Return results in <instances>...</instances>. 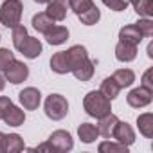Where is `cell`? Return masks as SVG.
I'll list each match as a JSON object with an SVG mask.
<instances>
[{
	"instance_id": "1",
	"label": "cell",
	"mask_w": 153,
	"mask_h": 153,
	"mask_svg": "<svg viewBox=\"0 0 153 153\" xmlns=\"http://www.w3.org/2000/svg\"><path fill=\"white\" fill-rule=\"evenodd\" d=\"M67 58H68V65H70V72L74 74L76 79L79 81H88L94 76V61H90L88 52L83 45H72L67 51Z\"/></svg>"
},
{
	"instance_id": "2",
	"label": "cell",
	"mask_w": 153,
	"mask_h": 153,
	"mask_svg": "<svg viewBox=\"0 0 153 153\" xmlns=\"http://www.w3.org/2000/svg\"><path fill=\"white\" fill-rule=\"evenodd\" d=\"M83 108L85 112L90 115V117H105L112 112V105H110V99L101 92V90H92L85 96L83 99Z\"/></svg>"
},
{
	"instance_id": "3",
	"label": "cell",
	"mask_w": 153,
	"mask_h": 153,
	"mask_svg": "<svg viewBox=\"0 0 153 153\" xmlns=\"http://www.w3.org/2000/svg\"><path fill=\"white\" fill-rule=\"evenodd\" d=\"M22 13L24 4L20 0H4V4L0 6V24L13 29L22 22Z\"/></svg>"
},
{
	"instance_id": "4",
	"label": "cell",
	"mask_w": 153,
	"mask_h": 153,
	"mask_svg": "<svg viewBox=\"0 0 153 153\" xmlns=\"http://www.w3.org/2000/svg\"><path fill=\"white\" fill-rule=\"evenodd\" d=\"M43 110H45V115L52 121H61L67 114H68V103L67 99L61 96V94H51L47 99H45V105H43Z\"/></svg>"
},
{
	"instance_id": "5",
	"label": "cell",
	"mask_w": 153,
	"mask_h": 153,
	"mask_svg": "<svg viewBox=\"0 0 153 153\" xmlns=\"http://www.w3.org/2000/svg\"><path fill=\"white\" fill-rule=\"evenodd\" d=\"M126 101L131 108H144L153 101V88H148V87L140 85L126 96Z\"/></svg>"
},
{
	"instance_id": "6",
	"label": "cell",
	"mask_w": 153,
	"mask_h": 153,
	"mask_svg": "<svg viewBox=\"0 0 153 153\" xmlns=\"http://www.w3.org/2000/svg\"><path fill=\"white\" fill-rule=\"evenodd\" d=\"M4 74H6V79L9 81V83H13V85H18V83H22V81H25L27 78H29V67L24 63V61H18L16 58L9 63V67L4 70Z\"/></svg>"
},
{
	"instance_id": "7",
	"label": "cell",
	"mask_w": 153,
	"mask_h": 153,
	"mask_svg": "<svg viewBox=\"0 0 153 153\" xmlns=\"http://www.w3.org/2000/svg\"><path fill=\"white\" fill-rule=\"evenodd\" d=\"M49 142L52 144V148L56 151H61V153H67L74 148V140H72V135L65 130H56L51 133L49 137Z\"/></svg>"
},
{
	"instance_id": "8",
	"label": "cell",
	"mask_w": 153,
	"mask_h": 153,
	"mask_svg": "<svg viewBox=\"0 0 153 153\" xmlns=\"http://www.w3.org/2000/svg\"><path fill=\"white\" fill-rule=\"evenodd\" d=\"M18 99H20V103H22V106H24L25 110H36V108L40 106L42 94H40L38 88L27 87V88H24V90L18 94Z\"/></svg>"
},
{
	"instance_id": "9",
	"label": "cell",
	"mask_w": 153,
	"mask_h": 153,
	"mask_svg": "<svg viewBox=\"0 0 153 153\" xmlns=\"http://www.w3.org/2000/svg\"><path fill=\"white\" fill-rule=\"evenodd\" d=\"M112 137H114L117 142H121V144H124V146H128V148L135 142V131H133V128H131L128 123H123V121L117 123V126H115Z\"/></svg>"
},
{
	"instance_id": "10",
	"label": "cell",
	"mask_w": 153,
	"mask_h": 153,
	"mask_svg": "<svg viewBox=\"0 0 153 153\" xmlns=\"http://www.w3.org/2000/svg\"><path fill=\"white\" fill-rule=\"evenodd\" d=\"M67 9H68V0H49L45 13L54 22H63L67 18Z\"/></svg>"
},
{
	"instance_id": "11",
	"label": "cell",
	"mask_w": 153,
	"mask_h": 153,
	"mask_svg": "<svg viewBox=\"0 0 153 153\" xmlns=\"http://www.w3.org/2000/svg\"><path fill=\"white\" fill-rule=\"evenodd\" d=\"M16 51H20L25 58H29V59H36L40 54H42V43H40V40L38 38H33V36H25V40L16 47Z\"/></svg>"
},
{
	"instance_id": "12",
	"label": "cell",
	"mask_w": 153,
	"mask_h": 153,
	"mask_svg": "<svg viewBox=\"0 0 153 153\" xmlns=\"http://www.w3.org/2000/svg\"><path fill=\"white\" fill-rule=\"evenodd\" d=\"M115 58L123 63H130L137 58V45H131V43H126V42H121L115 45Z\"/></svg>"
},
{
	"instance_id": "13",
	"label": "cell",
	"mask_w": 153,
	"mask_h": 153,
	"mask_svg": "<svg viewBox=\"0 0 153 153\" xmlns=\"http://www.w3.org/2000/svg\"><path fill=\"white\" fill-rule=\"evenodd\" d=\"M2 121H4L7 126H22V124H24V121H25V114H24V110H22V108L15 106V105L11 103V105L7 106V110L4 112Z\"/></svg>"
},
{
	"instance_id": "14",
	"label": "cell",
	"mask_w": 153,
	"mask_h": 153,
	"mask_svg": "<svg viewBox=\"0 0 153 153\" xmlns=\"http://www.w3.org/2000/svg\"><path fill=\"white\" fill-rule=\"evenodd\" d=\"M45 40L49 45H61L68 40V29L63 25H54L45 33Z\"/></svg>"
},
{
	"instance_id": "15",
	"label": "cell",
	"mask_w": 153,
	"mask_h": 153,
	"mask_svg": "<svg viewBox=\"0 0 153 153\" xmlns=\"http://www.w3.org/2000/svg\"><path fill=\"white\" fill-rule=\"evenodd\" d=\"M117 123H119V117L114 115L112 112L108 115H105V117H99V124H97L99 135H103L105 139H110L114 130H115V126H117Z\"/></svg>"
},
{
	"instance_id": "16",
	"label": "cell",
	"mask_w": 153,
	"mask_h": 153,
	"mask_svg": "<svg viewBox=\"0 0 153 153\" xmlns=\"http://www.w3.org/2000/svg\"><path fill=\"white\" fill-rule=\"evenodd\" d=\"M142 33L137 29V25L135 24H131V25H124L121 31H119V40L121 42H126V43H131V45H139L140 42H142Z\"/></svg>"
},
{
	"instance_id": "17",
	"label": "cell",
	"mask_w": 153,
	"mask_h": 153,
	"mask_svg": "<svg viewBox=\"0 0 153 153\" xmlns=\"http://www.w3.org/2000/svg\"><path fill=\"white\" fill-rule=\"evenodd\" d=\"M51 68H52V72H56V74H68V72H70L67 51L56 52V54L51 58Z\"/></svg>"
},
{
	"instance_id": "18",
	"label": "cell",
	"mask_w": 153,
	"mask_h": 153,
	"mask_svg": "<svg viewBox=\"0 0 153 153\" xmlns=\"http://www.w3.org/2000/svg\"><path fill=\"white\" fill-rule=\"evenodd\" d=\"M78 135H79L81 142L92 144L99 137V131H97V126L96 124H92V123H81L79 128H78Z\"/></svg>"
},
{
	"instance_id": "19",
	"label": "cell",
	"mask_w": 153,
	"mask_h": 153,
	"mask_svg": "<svg viewBox=\"0 0 153 153\" xmlns=\"http://www.w3.org/2000/svg\"><path fill=\"white\" fill-rule=\"evenodd\" d=\"M112 78L115 79V83L119 85V88H128L135 81V72L130 70V68H119V70L114 72Z\"/></svg>"
},
{
	"instance_id": "20",
	"label": "cell",
	"mask_w": 153,
	"mask_h": 153,
	"mask_svg": "<svg viewBox=\"0 0 153 153\" xmlns=\"http://www.w3.org/2000/svg\"><path fill=\"white\" fill-rule=\"evenodd\" d=\"M25 148L24 139L18 133H9L4 137V153H18Z\"/></svg>"
},
{
	"instance_id": "21",
	"label": "cell",
	"mask_w": 153,
	"mask_h": 153,
	"mask_svg": "<svg viewBox=\"0 0 153 153\" xmlns=\"http://www.w3.org/2000/svg\"><path fill=\"white\" fill-rule=\"evenodd\" d=\"M137 126H139V131L146 139H151L153 137V114L151 112H146V114L139 115L137 117Z\"/></svg>"
},
{
	"instance_id": "22",
	"label": "cell",
	"mask_w": 153,
	"mask_h": 153,
	"mask_svg": "<svg viewBox=\"0 0 153 153\" xmlns=\"http://www.w3.org/2000/svg\"><path fill=\"white\" fill-rule=\"evenodd\" d=\"M56 24H54V20L51 18V16H47V13H38V15H34L33 16V27L38 31V33H42V34H45L51 27H54Z\"/></svg>"
},
{
	"instance_id": "23",
	"label": "cell",
	"mask_w": 153,
	"mask_h": 153,
	"mask_svg": "<svg viewBox=\"0 0 153 153\" xmlns=\"http://www.w3.org/2000/svg\"><path fill=\"white\" fill-rule=\"evenodd\" d=\"M110 101L112 99H115L117 96H119V92H121V88H119V85L115 83V79L112 78V76H110V78H105L103 81H101V88H99Z\"/></svg>"
},
{
	"instance_id": "24",
	"label": "cell",
	"mask_w": 153,
	"mask_h": 153,
	"mask_svg": "<svg viewBox=\"0 0 153 153\" xmlns=\"http://www.w3.org/2000/svg\"><path fill=\"white\" fill-rule=\"evenodd\" d=\"M78 18L81 20L83 25H96V24L99 22V18H101V11H99L97 6L94 4L92 7H88L87 11H83L81 15H78Z\"/></svg>"
},
{
	"instance_id": "25",
	"label": "cell",
	"mask_w": 153,
	"mask_h": 153,
	"mask_svg": "<svg viewBox=\"0 0 153 153\" xmlns=\"http://www.w3.org/2000/svg\"><path fill=\"white\" fill-rule=\"evenodd\" d=\"M97 149L101 153H128V146L121 144V142H110V140H105L97 146Z\"/></svg>"
},
{
	"instance_id": "26",
	"label": "cell",
	"mask_w": 153,
	"mask_h": 153,
	"mask_svg": "<svg viewBox=\"0 0 153 153\" xmlns=\"http://www.w3.org/2000/svg\"><path fill=\"white\" fill-rule=\"evenodd\" d=\"M151 6H153V0H139L133 7H135V11H137L139 16H142V18H151V16H153Z\"/></svg>"
},
{
	"instance_id": "27",
	"label": "cell",
	"mask_w": 153,
	"mask_h": 153,
	"mask_svg": "<svg viewBox=\"0 0 153 153\" xmlns=\"http://www.w3.org/2000/svg\"><path fill=\"white\" fill-rule=\"evenodd\" d=\"M92 6H94V0H68V7L76 15H81L83 11H87Z\"/></svg>"
},
{
	"instance_id": "28",
	"label": "cell",
	"mask_w": 153,
	"mask_h": 153,
	"mask_svg": "<svg viewBox=\"0 0 153 153\" xmlns=\"http://www.w3.org/2000/svg\"><path fill=\"white\" fill-rule=\"evenodd\" d=\"M137 29L142 33L144 38H149L153 36V20L151 18H139V22H135Z\"/></svg>"
},
{
	"instance_id": "29",
	"label": "cell",
	"mask_w": 153,
	"mask_h": 153,
	"mask_svg": "<svg viewBox=\"0 0 153 153\" xmlns=\"http://www.w3.org/2000/svg\"><path fill=\"white\" fill-rule=\"evenodd\" d=\"M25 36H27V29H25L24 25L18 24L16 27H13V36H11V38H13V45H15V49L25 40Z\"/></svg>"
},
{
	"instance_id": "30",
	"label": "cell",
	"mask_w": 153,
	"mask_h": 153,
	"mask_svg": "<svg viewBox=\"0 0 153 153\" xmlns=\"http://www.w3.org/2000/svg\"><path fill=\"white\" fill-rule=\"evenodd\" d=\"M15 59V54L9 51V49H0V70H6L9 67V63Z\"/></svg>"
},
{
	"instance_id": "31",
	"label": "cell",
	"mask_w": 153,
	"mask_h": 153,
	"mask_svg": "<svg viewBox=\"0 0 153 153\" xmlns=\"http://www.w3.org/2000/svg\"><path fill=\"white\" fill-rule=\"evenodd\" d=\"M101 2L112 11H124L128 7V4H130L128 0H101Z\"/></svg>"
},
{
	"instance_id": "32",
	"label": "cell",
	"mask_w": 153,
	"mask_h": 153,
	"mask_svg": "<svg viewBox=\"0 0 153 153\" xmlns=\"http://www.w3.org/2000/svg\"><path fill=\"white\" fill-rule=\"evenodd\" d=\"M11 105V99L9 97H6V96H0V119H2V115H4V112L7 110V106Z\"/></svg>"
},
{
	"instance_id": "33",
	"label": "cell",
	"mask_w": 153,
	"mask_h": 153,
	"mask_svg": "<svg viewBox=\"0 0 153 153\" xmlns=\"http://www.w3.org/2000/svg\"><path fill=\"white\" fill-rule=\"evenodd\" d=\"M142 85L148 88H153V81H151V68H148L142 76Z\"/></svg>"
},
{
	"instance_id": "34",
	"label": "cell",
	"mask_w": 153,
	"mask_h": 153,
	"mask_svg": "<svg viewBox=\"0 0 153 153\" xmlns=\"http://www.w3.org/2000/svg\"><path fill=\"white\" fill-rule=\"evenodd\" d=\"M33 151H51V153H52V151H56V149L52 148V144H51V142H43V144H40L38 148H34Z\"/></svg>"
},
{
	"instance_id": "35",
	"label": "cell",
	"mask_w": 153,
	"mask_h": 153,
	"mask_svg": "<svg viewBox=\"0 0 153 153\" xmlns=\"http://www.w3.org/2000/svg\"><path fill=\"white\" fill-rule=\"evenodd\" d=\"M4 88H6V78H4L2 74H0V92H2Z\"/></svg>"
},
{
	"instance_id": "36",
	"label": "cell",
	"mask_w": 153,
	"mask_h": 153,
	"mask_svg": "<svg viewBox=\"0 0 153 153\" xmlns=\"http://www.w3.org/2000/svg\"><path fill=\"white\" fill-rule=\"evenodd\" d=\"M4 137H6V135L0 131V153H4Z\"/></svg>"
},
{
	"instance_id": "37",
	"label": "cell",
	"mask_w": 153,
	"mask_h": 153,
	"mask_svg": "<svg viewBox=\"0 0 153 153\" xmlns=\"http://www.w3.org/2000/svg\"><path fill=\"white\" fill-rule=\"evenodd\" d=\"M148 56H149V58H153V42L148 45Z\"/></svg>"
},
{
	"instance_id": "38",
	"label": "cell",
	"mask_w": 153,
	"mask_h": 153,
	"mask_svg": "<svg viewBox=\"0 0 153 153\" xmlns=\"http://www.w3.org/2000/svg\"><path fill=\"white\" fill-rule=\"evenodd\" d=\"M34 2H36V4H47L49 0H34Z\"/></svg>"
},
{
	"instance_id": "39",
	"label": "cell",
	"mask_w": 153,
	"mask_h": 153,
	"mask_svg": "<svg viewBox=\"0 0 153 153\" xmlns=\"http://www.w3.org/2000/svg\"><path fill=\"white\" fill-rule=\"evenodd\" d=\"M128 2H130V4H131V6H135V4H137V2H139V0H128Z\"/></svg>"
}]
</instances>
